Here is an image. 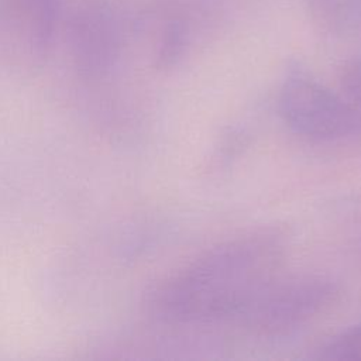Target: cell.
<instances>
[{
    "mask_svg": "<svg viewBox=\"0 0 361 361\" xmlns=\"http://www.w3.org/2000/svg\"><path fill=\"white\" fill-rule=\"evenodd\" d=\"M283 255L281 234L274 231L227 240L158 283L149 307L176 324L237 322L279 276Z\"/></svg>",
    "mask_w": 361,
    "mask_h": 361,
    "instance_id": "1",
    "label": "cell"
},
{
    "mask_svg": "<svg viewBox=\"0 0 361 361\" xmlns=\"http://www.w3.org/2000/svg\"><path fill=\"white\" fill-rule=\"evenodd\" d=\"M278 110L292 133L312 141H337L361 134V117L347 99L303 72L285 78L278 93Z\"/></svg>",
    "mask_w": 361,
    "mask_h": 361,
    "instance_id": "2",
    "label": "cell"
},
{
    "mask_svg": "<svg viewBox=\"0 0 361 361\" xmlns=\"http://www.w3.org/2000/svg\"><path fill=\"white\" fill-rule=\"evenodd\" d=\"M338 293L337 283L323 275H279L237 322L258 336L285 334L327 310Z\"/></svg>",
    "mask_w": 361,
    "mask_h": 361,
    "instance_id": "3",
    "label": "cell"
},
{
    "mask_svg": "<svg viewBox=\"0 0 361 361\" xmlns=\"http://www.w3.org/2000/svg\"><path fill=\"white\" fill-rule=\"evenodd\" d=\"M59 20V0H0V47L13 59L35 63L51 49Z\"/></svg>",
    "mask_w": 361,
    "mask_h": 361,
    "instance_id": "4",
    "label": "cell"
},
{
    "mask_svg": "<svg viewBox=\"0 0 361 361\" xmlns=\"http://www.w3.org/2000/svg\"><path fill=\"white\" fill-rule=\"evenodd\" d=\"M121 32L109 6L90 3L75 17L72 48L78 66L87 75L107 72L120 54Z\"/></svg>",
    "mask_w": 361,
    "mask_h": 361,
    "instance_id": "5",
    "label": "cell"
},
{
    "mask_svg": "<svg viewBox=\"0 0 361 361\" xmlns=\"http://www.w3.org/2000/svg\"><path fill=\"white\" fill-rule=\"evenodd\" d=\"M189 38V31L185 23L180 18H173L168 21L162 30L158 51H157V63L161 68H168L176 63L186 48Z\"/></svg>",
    "mask_w": 361,
    "mask_h": 361,
    "instance_id": "6",
    "label": "cell"
},
{
    "mask_svg": "<svg viewBox=\"0 0 361 361\" xmlns=\"http://www.w3.org/2000/svg\"><path fill=\"white\" fill-rule=\"evenodd\" d=\"M320 360L361 361V323L329 340L317 354Z\"/></svg>",
    "mask_w": 361,
    "mask_h": 361,
    "instance_id": "7",
    "label": "cell"
},
{
    "mask_svg": "<svg viewBox=\"0 0 361 361\" xmlns=\"http://www.w3.org/2000/svg\"><path fill=\"white\" fill-rule=\"evenodd\" d=\"M344 97L361 117V58H353L344 63L340 73Z\"/></svg>",
    "mask_w": 361,
    "mask_h": 361,
    "instance_id": "8",
    "label": "cell"
},
{
    "mask_svg": "<svg viewBox=\"0 0 361 361\" xmlns=\"http://www.w3.org/2000/svg\"><path fill=\"white\" fill-rule=\"evenodd\" d=\"M350 0H309L313 11L323 20L331 21Z\"/></svg>",
    "mask_w": 361,
    "mask_h": 361,
    "instance_id": "9",
    "label": "cell"
}]
</instances>
